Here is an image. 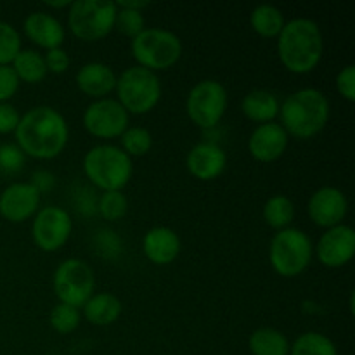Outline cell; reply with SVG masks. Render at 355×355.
I'll return each mask as SVG.
<instances>
[{"mask_svg": "<svg viewBox=\"0 0 355 355\" xmlns=\"http://www.w3.org/2000/svg\"><path fill=\"white\" fill-rule=\"evenodd\" d=\"M14 137L24 156L49 162L64 153L69 141V127L58 110L51 106H35L21 114Z\"/></svg>", "mask_w": 355, "mask_h": 355, "instance_id": "1", "label": "cell"}, {"mask_svg": "<svg viewBox=\"0 0 355 355\" xmlns=\"http://www.w3.org/2000/svg\"><path fill=\"white\" fill-rule=\"evenodd\" d=\"M324 38L319 24L309 17L286 21L277 37V58L284 69L293 75H309L321 62Z\"/></svg>", "mask_w": 355, "mask_h": 355, "instance_id": "2", "label": "cell"}, {"mask_svg": "<svg viewBox=\"0 0 355 355\" xmlns=\"http://www.w3.org/2000/svg\"><path fill=\"white\" fill-rule=\"evenodd\" d=\"M331 116V106L324 92L318 89H300L290 94L279 106L281 127L288 137L309 141L321 134Z\"/></svg>", "mask_w": 355, "mask_h": 355, "instance_id": "3", "label": "cell"}, {"mask_svg": "<svg viewBox=\"0 0 355 355\" xmlns=\"http://www.w3.org/2000/svg\"><path fill=\"white\" fill-rule=\"evenodd\" d=\"M83 173L103 193L123 191L134 175V162L120 146L97 144L83 156Z\"/></svg>", "mask_w": 355, "mask_h": 355, "instance_id": "4", "label": "cell"}, {"mask_svg": "<svg viewBox=\"0 0 355 355\" xmlns=\"http://www.w3.org/2000/svg\"><path fill=\"white\" fill-rule=\"evenodd\" d=\"M132 58L137 66L153 73L173 68L182 58V40L166 28H146L130 40Z\"/></svg>", "mask_w": 355, "mask_h": 355, "instance_id": "5", "label": "cell"}, {"mask_svg": "<svg viewBox=\"0 0 355 355\" xmlns=\"http://www.w3.org/2000/svg\"><path fill=\"white\" fill-rule=\"evenodd\" d=\"M314 259L311 236L297 227L277 231L270 239L269 262L281 277H297L309 269Z\"/></svg>", "mask_w": 355, "mask_h": 355, "instance_id": "6", "label": "cell"}, {"mask_svg": "<svg viewBox=\"0 0 355 355\" xmlns=\"http://www.w3.org/2000/svg\"><path fill=\"white\" fill-rule=\"evenodd\" d=\"M116 101L128 114H148L162 101V82L158 73H153L141 66L123 69L116 78Z\"/></svg>", "mask_w": 355, "mask_h": 355, "instance_id": "7", "label": "cell"}, {"mask_svg": "<svg viewBox=\"0 0 355 355\" xmlns=\"http://www.w3.org/2000/svg\"><path fill=\"white\" fill-rule=\"evenodd\" d=\"M116 2L76 0L68 7V28L82 42H99L114 30Z\"/></svg>", "mask_w": 355, "mask_h": 355, "instance_id": "8", "label": "cell"}, {"mask_svg": "<svg viewBox=\"0 0 355 355\" xmlns=\"http://www.w3.org/2000/svg\"><path fill=\"white\" fill-rule=\"evenodd\" d=\"M227 89L218 80H201L194 83L186 99V113L189 120L203 130L217 127L227 111Z\"/></svg>", "mask_w": 355, "mask_h": 355, "instance_id": "9", "label": "cell"}, {"mask_svg": "<svg viewBox=\"0 0 355 355\" xmlns=\"http://www.w3.org/2000/svg\"><path fill=\"white\" fill-rule=\"evenodd\" d=\"M52 290L59 304L82 309L96 290V274L92 267L80 259H66L55 267Z\"/></svg>", "mask_w": 355, "mask_h": 355, "instance_id": "10", "label": "cell"}, {"mask_svg": "<svg viewBox=\"0 0 355 355\" xmlns=\"http://www.w3.org/2000/svg\"><path fill=\"white\" fill-rule=\"evenodd\" d=\"M87 134L96 139L110 141L120 139L121 134L130 127V114L123 110L116 99H97L85 107L82 116Z\"/></svg>", "mask_w": 355, "mask_h": 355, "instance_id": "11", "label": "cell"}, {"mask_svg": "<svg viewBox=\"0 0 355 355\" xmlns=\"http://www.w3.org/2000/svg\"><path fill=\"white\" fill-rule=\"evenodd\" d=\"M73 232L71 215L61 207L49 205L35 214L31 222V239L35 246L45 253L61 250Z\"/></svg>", "mask_w": 355, "mask_h": 355, "instance_id": "12", "label": "cell"}, {"mask_svg": "<svg viewBox=\"0 0 355 355\" xmlns=\"http://www.w3.org/2000/svg\"><path fill=\"white\" fill-rule=\"evenodd\" d=\"M314 253L319 263L328 269L345 267L355 255V231L347 224L326 229L315 245Z\"/></svg>", "mask_w": 355, "mask_h": 355, "instance_id": "13", "label": "cell"}, {"mask_svg": "<svg viewBox=\"0 0 355 355\" xmlns=\"http://www.w3.org/2000/svg\"><path fill=\"white\" fill-rule=\"evenodd\" d=\"M307 214L318 227L331 229L345 220L349 214V200L338 187L322 186L309 198Z\"/></svg>", "mask_w": 355, "mask_h": 355, "instance_id": "14", "label": "cell"}, {"mask_svg": "<svg viewBox=\"0 0 355 355\" xmlns=\"http://www.w3.org/2000/svg\"><path fill=\"white\" fill-rule=\"evenodd\" d=\"M42 194L31 182H12L0 193V217L10 224H21L40 210Z\"/></svg>", "mask_w": 355, "mask_h": 355, "instance_id": "15", "label": "cell"}, {"mask_svg": "<svg viewBox=\"0 0 355 355\" xmlns=\"http://www.w3.org/2000/svg\"><path fill=\"white\" fill-rule=\"evenodd\" d=\"M290 146V137L276 121L257 125L248 137V153L255 162L274 163L283 158Z\"/></svg>", "mask_w": 355, "mask_h": 355, "instance_id": "16", "label": "cell"}, {"mask_svg": "<svg viewBox=\"0 0 355 355\" xmlns=\"http://www.w3.org/2000/svg\"><path fill=\"white\" fill-rule=\"evenodd\" d=\"M186 166L194 179L210 182L224 173L227 166V153L215 142H200L187 153Z\"/></svg>", "mask_w": 355, "mask_h": 355, "instance_id": "17", "label": "cell"}, {"mask_svg": "<svg viewBox=\"0 0 355 355\" xmlns=\"http://www.w3.org/2000/svg\"><path fill=\"white\" fill-rule=\"evenodd\" d=\"M23 31L31 44L45 49V51L62 47L66 38V31L61 21L44 10L28 14L23 21Z\"/></svg>", "mask_w": 355, "mask_h": 355, "instance_id": "18", "label": "cell"}, {"mask_svg": "<svg viewBox=\"0 0 355 355\" xmlns=\"http://www.w3.org/2000/svg\"><path fill=\"white\" fill-rule=\"evenodd\" d=\"M182 250V241L173 229L166 225L151 227L142 238V253L155 266H170Z\"/></svg>", "mask_w": 355, "mask_h": 355, "instance_id": "19", "label": "cell"}, {"mask_svg": "<svg viewBox=\"0 0 355 355\" xmlns=\"http://www.w3.org/2000/svg\"><path fill=\"white\" fill-rule=\"evenodd\" d=\"M118 75L111 66L104 62H87L76 71L75 82L83 96L92 101L106 99L111 92H114Z\"/></svg>", "mask_w": 355, "mask_h": 355, "instance_id": "20", "label": "cell"}, {"mask_svg": "<svg viewBox=\"0 0 355 355\" xmlns=\"http://www.w3.org/2000/svg\"><path fill=\"white\" fill-rule=\"evenodd\" d=\"M279 99L274 92L257 89L246 94L241 101V111L250 121L257 125L270 123L279 116Z\"/></svg>", "mask_w": 355, "mask_h": 355, "instance_id": "21", "label": "cell"}, {"mask_svg": "<svg viewBox=\"0 0 355 355\" xmlns=\"http://www.w3.org/2000/svg\"><path fill=\"white\" fill-rule=\"evenodd\" d=\"M121 312H123L121 300L116 295L107 293V291L94 293L82 307L83 319H87L94 326L114 324L120 319Z\"/></svg>", "mask_w": 355, "mask_h": 355, "instance_id": "22", "label": "cell"}, {"mask_svg": "<svg viewBox=\"0 0 355 355\" xmlns=\"http://www.w3.org/2000/svg\"><path fill=\"white\" fill-rule=\"evenodd\" d=\"M290 340L276 328H259L250 335L248 349L252 355H290Z\"/></svg>", "mask_w": 355, "mask_h": 355, "instance_id": "23", "label": "cell"}, {"mask_svg": "<svg viewBox=\"0 0 355 355\" xmlns=\"http://www.w3.org/2000/svg\"><path fill=\"white\" fill-rule=\"evenodd\" d=\"M284 24H286V17L283 10L270 3H260L253 7L250 14V26L262 38H277Z\"/></svg>", "mask_w": 355, "mask_h": 355, "instance_id": "24", "label": "cell"}, {"mask_svg": "<svg viewBox=\"0 0 355 355\" xmlns=\"http://www.w3.org/2000/svg\"><path fill=\"white\" fill-rule=\"evenodd\" d=\"M10 66H12L19 82L30 83V85L44 82L45 76L49 75L47 68H45L44 54H40L35 49H21Z\"/></svg>", "mask_w": 355, "mask_h": 355, "instance_id": "25", "label": "cell"}, {"mask_svg": "<svg viewBox=\"0 0 355 355\" xmlns=\"http://www.w3.org/2000/svg\"><path fill=\"white\" fill-rule=\"evenodd\" d=\"M295 203L284 194H274L269 200L263 203L262 217L269 227L276 229V231H283V229L291 227L295 220Z\"/></svg>", "mask_w": 355, "mask_h": 355, "instance_id": "26", "label": "cell"}, {"mask_svg": "<svg viewBox=\"0 0 355 355\" xmlns=\"http://www.w3.org/2000/svg\"><path fill=\"white\" fill-rule=\"evenodd\" d=\"M290 355H338L331 338L319 331L302 333L290 345Z\"/></svg>", "mask_w": 355, "mask_h": 355, "instance_id": "27", "label": "cell"}, {"mask_svg": "<svg viewBox=\"0 0 355 355\" xmlns=\"http://www.w3.org/2000/svg\"><path fill=\"white\" fill-rule=\"evenodd\" d=\"M120 148L127 156L142 158L153 148V135L144 127H128L120 137Z\"/></svg>", "mask_w": 355, "mask_h": 355, "instance_id": "28", "label": "cell"}, {"mask_svg": "<svg viewBox=\"0 0 355 355\" xmlns=\"http://www.w3.org/2000/svg\"><path fill=\"white\" fill-rule=\"evenodd\" d=\"M80 322H82V312L71 305L58 304L51 309L49 314V324L59 335H69L78 328Z\"/></svg>", "mask_w": 355, "mask_h": 355, "instance_id": "29", "label": "cell"}, {"mask_svg": "<svg viewBox=\"0 0 355 355\" xmlns=\"http://www.w3.org/2000/svg\"><path fill=\"white\" fill-rule=\"evenodd\" d=\"M96 208L106 222H118L127 215L128 200L123 191H106L99 196Z\"/></svg>", "mask_w": 355, "mask_h": 355, "instance_id": "30", "label": "cell"}, {"mask_svg": "<svg viewBox=\"0 0 355 355\" xmlns=\"http://www.w3.org/2000/svg\"><path fill=\"white\" fill-rule=\"evenodd\" d=\"M21 49L19 31L12 24L0 21V66L12 64Z\"/></svg>", "mask_w": 355, "mask_h": 355, "instance_id": "31", "label": "cell"}, {"mask_svg": "<svg viewBox=\"0 0 355 355\" xmlns=\"http://www.w3.org/2000/svg\"><path fill=\"white\" fill-rule=\"evenodd\" d=\"M114 30L120 31L123 37L134 40L137 35H141L142 31L146 30L144 14H142L141 10L121 9V7H118L116 21H114Z\"/></svg>", "mask_w": 355, "mask_h": 355, "instance_id": "32", "label": "cell"}, {"mask_svg": "<svg viewBox=\"0 0 355 355\" xmlns=\"http://www.w3.org/2000/svg\"><path fill=\"white\" fill-rule=\"evenodd\" d=\"M26 156L16 144L0 146V170L3 173H17L23 168Z\"/></svg>", "mask_w": 355, "mask_h": 355, "instance_id": "33", "label": "cell"}, {"mask_svg": "<svg viewBox=\"0 0 355 355\" xmlns=\"http://www.w3.org/2000/svg\"><path fill=\"white\" fill-rule=\"evenodd\" d=\"M336 92L349 103L355 101V66L347 64L338 71L335 78Z\"/></svg>", "mask_w": 355, "mask_h": 355, "instance_id": "34", "label": "cell"}, {"mask_svg": "<svg viewBox=\"0 0 355 355\" xmlns=\"http://www.w3.org/2000/svg\"><path fill=\"white\" fill-rule=\"evenodd\" d=\"M19 78L12 66H0V103H9L19 90Z\"/></svg>", "mask_w": 355, "mask_h": 355, "instance_id": "35", "label": "cell"}, {"mask_svg": "<svg viewBox=\"0 0 355 355\" xmlns=\"http://www.w3.org/2000/svg\"><path fill=\"white\" fill-rule=\"evenodd\" d=\"M45 68H47V73H52V75H62L69 69V64H71V59H69V54L62 47L52 49V51H45L44 54Z\"/></svg>", "mask_w": 355, "mask_h": 355, "instance_id": "36", "label": "cell"}, {"mask_svg": "<svg viewBox=\"0 0 355 355\" xmlns=\"http://www.w3.org/2000/svg\"><path fill=\"white\" fill-rule=\"evenodd\" d=\"M21 113L10 103H0V135L14 134L19 125Z\"/></svg>", "mask_w": 355, "mask_h": 355, "instance_id": "37", "label": "cell"}, {"mask_svg": "<svg viewBox=\"0 0 355 355\" xmlns=\"http://www.w3.org/2000/svg\"><path fill=\"white\" fill-rule=\"evenodd\" d=\"M33 186L37 187V191L38 193H47L49 189H52V187H54V184H55V180H54V175H52V173H49V172H35L33 173Z\"/></svg>", "mask_w": 355, "mask_h": 355, "instance_id": "38", "label": "cell"}, {"mask_svg": "<svg viewBox=\"0 0 355 355\" xmlns=\"http://www.w3.org/2000/svg\"><path fill=\"white\" fill-rule=\"evenodd\" d=\"M118 7H121V9H132V10H144L146 7H149V2H146V0H120V2H116Z\"/></svg>", "mask_w": 355, "mask_h": 355, "instance_id": "39", "label": "cell"}, {"mask_svg": "<svg viewBox=\"0 0 355 355\" xmlns=\"http://www.w3.org/2000/svg\"><path fill=\"white\" fill-rule=\"evenodd\" d=\"M45 6L49 7V9H68L69 6H71V2L69 0H61V2H44Z\"/></svg>", "mask_w": 355, "mask_h": 355, "instance_id": "40", "label": "cell"}]
</instances>
